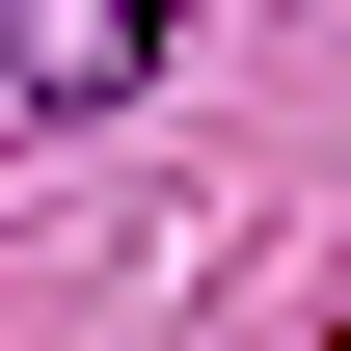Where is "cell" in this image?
I'll list each match as a JSON object with an SVG mask.
<instances>
[{"mask_svg":"<svg viewBox=\"0 0 351 351\" xmlns=\"http://www.w3.org/2000/svg\"><path fill=\"white\" fill-rule=\"evenodd\" d=\"M162 27H189V0H0V108H27V135H54V108H108Z\"/></svg>","mask_w":351,"mask_h":351,"instance_id":"cell-1","label":"cell"}]
</instances>
